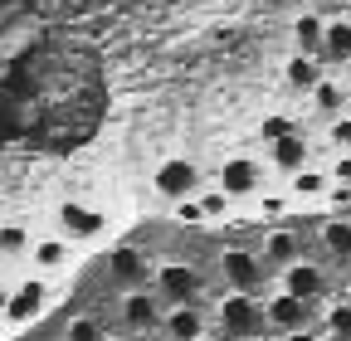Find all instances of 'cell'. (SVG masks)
I'll return each mask as SVG.
<instances>
[{
	"instance_id": "cell-1",
	"label": "cell",
	"mask_w": 351,
	"mask_h": 341,
	"mask_svg": "<svg viewBox=\"0 0 351 341\" xmlns=\"http://www.w3.org/2000/svg\"><path fill=\"white\" fill-rule=\"evenodd\" d=\"M215 322L225 331V341H263L269 336V317H263V303L249 292H225L215 307Z\"/></svg>"
},
{
	"instance_id": "cell-2",
	"label": "cell",
	"mask_w": 351,
	"mask_h": 341,
	"mask_svg": "<svg viewBox=\"0 0 351 341\" xmlns=\"http://www.w3.org/2000/svg\"><path fill=\"white\" fill-rule=\"evenodd\" d=\"M152 292L161 307H181V303H200L205 297V273L195 264H181V259H166V264H152Z\"/></svg>"
},
{
	"instance_id": "cell-3",
	"label": "cell",
	"mask_w": 351,
	"mask_h": 341,
	"mask_svg": "<svg viewBox=\"0 0 351 341\" xmlns=\"http://www.w3.org/2000/svg\"><path fill=\"white\" fill-rule=\"evenodd\" d=\"M219 278H225L230 292H249V297H258L263 283H269V264H263L254 249H239V244H234V249L219 253Z\"/></svg>"
},
{
	"instance_id": "cell-4",
	"label": "cell",
	"mask_w": 351,
	"mask_h": 341,
	"mask_svg": "<svg viewBox=\"0 0 351 341\" xmlns=\"http://www.w3.org/2000/svg\"><path fill=\"white\" fill-rule=\"evenodd\" d=\"M108 283L117 292H137V288H152V253L137 249V244H117L112 259H108Z\"/></svg>"
},
{
	"instance_id": "cell-5",
	"label": "cell",
	"mask_w": 351,
	"mask_h": 341,
	"mask_svg": "<svg viewBox=\"0 0 351 341\" xmlns=\"http://www.w3.org/2000/svg\"><path fill=\"white\" fill-rule=\"evenodd\" d=\"M152 186H156V195L161 200H191L205 181H200V166L191 161V156H171V161H161L156 166V176H152Z\"/></svg>"
},
{
	"instance_id": "cell-6",
	"label": "cell",
	"mask_w": 351,
	"mask_h": 341,
	"mask_svg": "<svg viewBox=\"0 0 351 341\" xmlns=\"http://www.w3.org/2000/svg\"><path fill=\"white\" fill-rule=\"evenodd\" d=\"M44 307H49V283H44V278H25L20 288H10L0 322H10V327H29V322H39V317H44Z\"/></svg>"
},
{
	"instance_id": "cell-7",
	"label": "cell",
	"mask_w": 351,
	"mask_h": 341,
	"mask_svg": "<svg viewBox=\"0 0 351 341\" xmlns=\"http://www.w3.org/2000/svg\"><path fill=\"white\" fill-rule=\"evenodd\" d=\"M161 303H156V292L152 288H137V292H122V303H117V317L127 327V336H152L161 327Z\"/></svg>"
},
{
	"instance_id": "cell-8",
	"label": "cell",
	"mask_w": 351,
	"mask_h": 341,
	"mask_svg": "<svg viewBox=\"0 0 351 341\" xmlns=\"http://www.w3.org/2000/svg\"><path fill=\"white\" fill-rule=\"evenodd\" d=\"M278 288L288 292V297H298V303H322L327 297V268H317L313 259H298V264H288V268H278Z\"/></svg>"
},
{
	"instance_id": "cell-9",
	"label": "cell",
	"mask_w": 351,
	"mask_h": 341,
	"mask_svg": "<svg viewBox=\"0 0 351 341\" xmlns=\"http://www.w3.org/2000/svg\"><path fill=\"white\" fill-rule=\"evenodd\" d=\"M103 229H108V215H103V210H88L83 200H64V205H59V239L83 244V239H98Z\"/></svg>"
},
{
	"instance_id": "cell-10",
	"label": "cell",
	"mask_w": 351,
	"mask_h": 341,
	"mask_svg": "<svg viewBox=\"0 0 351 341\" xmlns=\"http://www.w3.org/2000/svg\"><path fill=\"white\" fill-rule=\"evenodd\" d=\"M263 317H269V331L293 336V331H307V327H313V303H298V297H288V292L278 288V292H269V303H263Z\"/></svg>"
},
{
	"instance_id": "cell-11",
	"label": "cell",
	"mask_w": 351,
	"mask_h": 341,
	"mask_svg": "<svg viewBox=\"0 0 351 341\" xmlns=\"http://www.w3.org/2000/svg\"><path fill=\"white\" fill-rule=\"evenodd\" d=\"M156 331H161L166 341H200V336H210L205 303H181V307H166Z\"/></svg>"
},
{
	"instance_id": "cell-12",
	"label": "cell",
	"mask_w": 351,
	"mask_h": 341,
	"mask_svg": "<svg viewBox=\"0 0 351 341\" xmlns=\"http://www.w3.org/2000/svg\"><path fill=\"white\" fill-rule=\"evenodd\" d=\"M219 190H225L230 200H249V195H258V186H263V170H258V161H249V156H230L225 166H219V181H215Z\"/></svg>"
},
{
	"instance_id": "cell-13",
	"label": "cell",
	"mask_w": 351,
	"mask_h": 341,
	"mask_svg": "<svg viewBox=\"0 0 351 341\" xmlns=\"http://www.w3.org/2000/svg\"><path fill=\"white\" fill-rule=\"evenodd\" d=\"M269 161H274V170H283V176L313 166V142H307V132H288V137L269 142Z\"/></svg>"
},
{
	"instance_id": "cell-14",
	"label": "cell",
	"mask_w": 351,
	"mask_h": 341,
	"mask_svg": "<svg viewBox=\"0 0 351 341\" xmlns=\"http://www.w3.org/2000/svg\"><path fill=\"white\" fill-rule=\"evenodd\" d=\"M29 264H34V273H64V268L73 264V244L59 239V234L29 239Z\"/></svg>"
},
{
	"instance_id": "cell-15",
	"label": "cell",
	"mask_w": 351,
	"mask_h": 341,
	"mask_svg": "<svg viewBox=\"0 0 351 341\" xmlns=\"http://www.w3.org/2000/svg\"><path fill=\"white\" fill-rule=\"evenodd\" d=\"M322 29H327V15L302 10V15L293 20V54H307V59L322 64Z\"/></svg>"
},
{
	"instance_id": "cell-16",
	"label": "cell",
	"mask_w": 351,
	"mask_h": 341,
	"mask_svg": "<svg viewBox=\"0 0 351 341\" xmlns=\"http://www.w3.org/2000/svg\"><path fill=\"white\" fill-rule=\"evenodd\" d=\"M322 64H337V68L351 64V15L327 20V29H322Z\"/></svg>"
},
{
	"instance_id": "cell-17",
	"label": "cell",
	"mask_w": 351,
	"mask_h": 341,
	"mask_svg": "<svg viewBox=\"0 0 351 341\" xmlns=\"http://www.w3.org/2000/svg\"><path fill=\"white\" fill-rule=\"evenodd\" d=\"M327 170L322 166H302V170H293L288 176V200H302V205H313V200H322L327 195Z\"/></svg>"
},
{
	"instance_id": "cell-18",
	"label": "cell",
	"mask_w": 351,
	"mask_h": 341,
	"mask_svg": "<svg viewBox=\"0 0 351 341\" xmlns=\"http://www.w3.org/2000/svg\"><path fill=\"white\" fill-rule=\"evenodd\" d=\"M269 268H288V264H298L302 259V244H298V234H288V229H269V239H263V253H258Z\"/></svg>"
},
{
	"instance_id": "cell-19",
	"label": "cell",
	"mask_w": 351,
	"mask_h": 341,
	"mask_svg": "<svg viewBox=\"0 0 351 341\" xmlns=\"http://www.w3.org/2000/svg\"><path fill=\"white\" fill-rule=\"evenodd\" d=\"M313 112H322V117H337V112H346V103H351V93H346V83L341 78H332V73H322V83L313 93Z\"/></svg>"
},
{
	"instance_id": "cell-20",
	"label": "cell",
	"mask_w": 351,
	"mask_h": 341,
	"mask_svg": "<svg viewBox=\"0 0 351 341\" xmlns=\"http://www.w3.org/2000/svg\"><path fill=\"white\" fill-rule=\"evenodd\" d=\"M283 83H288L293 93H313L317 83H322V64L307 59V54H293V59L283 64Z\"/></svg>"
},
{
	"instance_id": "cell-21",
	"label": "cell",
	"mask_w": 351,
	"mask_h": 341,
	"mask_svg": "<svg viewBox=\"0 0 351 341\" xmlns=\"http://www.w3.org/2000/svg\"><path fill=\"white\" fill-rule=\"evenodd\" d=\"M195 205H200V220H205V225H219V220L230 215L234 200L219 190V186H200V190H195Z\"/></svg>"
},
{
	"instance_id": "cell-22",
	"label": "cell",
	"mask_w": 351,
	"mask_h": 341,
	"mask_svg": "<svg viewBox=\"0 0 351 341\" xmlns=\"http://www.w3.org/2000/svg\"><path fill=\"white\" fill-rule=\"evenodd\" d=\"M20 253H29V225L0 220V259H20Z\"/></svg>"
},
{
	"instance_id": "cell-23",
	"label": "cell",
	"mask_w": 351,
	"mask_h": 341,
	"mask_svg": "<svg viewBox=\"0 0 351 341\" xmlns=\"http://www.w3.org/2000/svg\"><path fill=\"white\" fill-rule=\"evenodd\" d=\"M322 249L332 253V259H351V225H346V220L322 225Z\"/></svg>"
},
{
	"instance_id": "cell-24",
	"label": "cell",
	"mask_w": 351,
	"mask_h": 341,
	"mask_svg": "<svg viewBox=\"0 0 351 341\" xmlns=\"http://www.w3.org/2000/svg\"><path fill=\"white\" fill-rule=\"evenodd\" d=\"M288 132H298V122H293L288 112H269V117L258 122V137H263V147H269V142H278V137H288Z\"/></svg>"
},
{
	"instance_id": "cell-25",
	"label": "cell",
	"mask_w": 351,
	"mask_h": 341,
	"mask_svg": "<svg viewBox=\"0 0 351 341\" xmlns=\"http://www.w3.org/2000/svg\"><path fill=\"white\" fill-rule=\"evenodd\" d=\"M327 142H332V151H351V112L327 117Z\"/></svg>"
},
{
	"instance_id": "cell-26",
	"label": "cell",
	"mask_w": 351,
	"mask_h": 341,
	"mask_svg": "<svg viewBox=\"0 0 351 341\" xmlns=\"http://www.w3.org/2000/svg\"><path fill=\"white\" fill-rule=\"evenodd\" d=\"M103 336H108V331H103L98 317H73L69 331H64V341H103Z\"/></svg>"
},
{
	"instance_id": "cell-27",
	"label": "cell",
	"mask_w": 351,
	"mask_h": 341,
	"mask_svg": "<svg viewBox=\"0 0 351 341\" xmlns=\"http://www.w3.org/2000/svg\"><path fill=\"white\" fill-rule=\"evenodd\" d=\"M322 336H327V341H351V307H346V303L327 312V331H322Z\"/></svg>"
},
{
	"instance_id": "cell-28",
	"label": "cell",
	"mask_w": 351,
	"mask_h": 341,
	"mask_svg": "<svg viewBox=\"0 0 351 341\" xmlns=\"http://www.w3.org/2000/svg\"><path fill=\"white\" fill-rule=\"evenodd\" d=\"M288 205H293L288 195H258V215H263V220H283Z\"/></svg>"
},
{
	"instance_id": "cell-29",
	"label": "cell",
	"mask_w": 351,
	"mask_h": 341,
	"mask_svg": "<svg viewBox=\"0 0 351 341\" xmlns=\"http://www.w3.org/2000/svg\"><path fill=\"white\" fill-rule=\"evenodd\" d=\"M327 181H332V186H351V151H337V161H332V170H327Z\"/></svg>"
},
{
	"instance_id": "cell-30",
	"label": "cell",
	"mask_w": 351,
	"mask_h": 341,
	"mask_svg": "<svg viewBox=\"0 0 351 341\" xmlns=\"http://www.w3.org/2000/svg\"><path fill=\"white\" fill-rule=\"evenodd\" d=\"M322 200H332L337 210H351V186H327V195Z\"/></svg>"
},
{
	"instance_id": "cell-31",
	"label": "cell",
	"mask_w": 351,
	"mask_h": 341,
	"mask_svg": "<svg viewBox=\"0 0 351 341\" xmlns=\"http://www.w3.org/2000/svg\"><path fill=\"white\" fill-rule=\"evenodd\" d=\"M288 341H327V336H322V331H313V327H307V331H293Z\"/></svg>"
},
{
	"instance_id": "cell-32",
	"label": "cell",
	"mask_w": 351,
	"mask_h": 341,
	"mask_svg": "<svg viewBox=\"0 0 351 341\" xmlns=\"http://www.w3.org/2000/svg\"><path fill=\"white\" fill-rule=\"evenodd\" d=\"M5 297H10V288H5V283H0V312H5Z\"/></svg>"
},
{
	"instance_id": "cell-33",
	"label": "cell",
	"mask_w": 351,
	"mask_h": 341,
	"mask_svg": "<svg viewBox=\"0 0 351 341\" xmlns=\"http://www.w3.org/2000/svg\"><path fill=\"white\" fill-rule=\"evenodd\" d=\"M274 5H307V0H274Z\"/></svg>"
},
{
	"instance_id": "cell-34",
	"label": "cell",
	"mask_w": 351,
	"mask_h": 341,
	"mask_svg": "<svg viewBox=\"0 0 351 341\" xmlns=\"http://www.w3.org/2000/svg\"><path fill=\"white\" fill-rule=\"evenodd\" d=\"M103 341H132V336H103Z\"/></svg>"
},
{
	"instance_id": "cell-35",
	"label": "cell",
	"mask_w": 351,
	"mask_h": 341,
	"mask_svg": "<svg viewBox=\"0 0 351 341\" xmlns=\"http://www.w3.org/2000/svg\"><path fill=\"white\" fill-rule=\"evenodd\" d=\"M200 341H215V336H200Z\"/></svg>"
},
{
	"instance_id": "cell-36",
	"label": "cell",
	"mask_w": 351,
	"mask_h": 341,
	"mask_svg": "<svg viewBox=\"0 0 351 341\" xmlns=\"http://www.w3.org/2000/svg\"><path fill=\"white\" fill-rule=\"evenodd\" d=\"M346 5H351V0H346Z\"/></svg>"
},
{
	"instance_id": "cell-37",
	"label": "cell",
	"mask_w": 351,
	"mask_h": 341,
	"mask_svg": "<svg viewBox=\"0 0 351 341\" xmlns=\"http://www.w3.org/2000/svg\"><path fill=\"white\" fill-rule=\"evenodd\" d=\"M346 93H351V88H346Z\"/></svg>"
}]
</instances>
